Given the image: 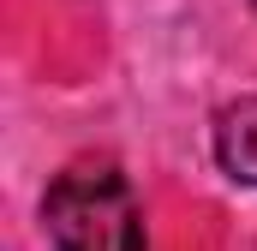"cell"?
Returning a JSON list of instances; mask_svg holds the SVG:
<instances>
[{
	"label": "cell",
	"mask_w": 257,
	"mask_h": 251,
	"mask_svg": "<svg viewBox=\"0 0 257 251\" xmlns=\"http://www.w3.org/2000/svg\"><path fill=\"white\" fill-rule=\"evenodd\" d=\"M42 227L54 251H150L138 191L102 156H84L54 174L42 197Z\"/></svg>",
	"instance_id": "1"
},
{
	"label": "cell",
	"mask_w": 257,
	"mask_h": 251,
	"mask_svg": "<svg viewBox=\"0 0 257 251\" xmlns=\"http://www.w3.org/2000/svg\"><path fill=\"white\" fill-rule=\"evenodd\" d=\"M215 162L227 180L257 186V96H239L215 114Z\"/></svg>",
	"instance_id": "2"
},
{
	"label": "cell",
	"mask_w": 257,
	"mask_h": 251,
	"mask_svg": "<svg viewBox=\"0 0 257 251\" xmlns=\"http://www.w3.org/2000/svg\"><path fill=\"white\" fill-rule=\"evenodd\" d=\"M251 6H257V0H251Z\"/></svg>",
	"instance_id": "3"
}]
</instances>
